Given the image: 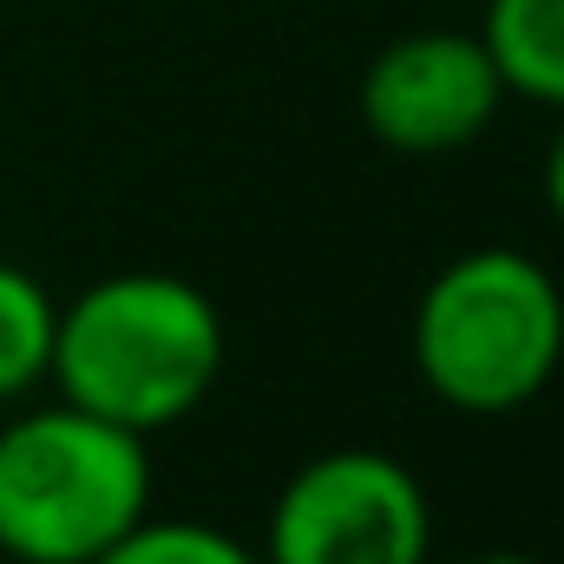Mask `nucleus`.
I'll list each match as a JSON object with an SVG mask.
<instances>
[{
  "mask_svg": "<svg viewBox=\"0 0 564 564\" xmlns=\"http://www.w3.org/2000/svg\"><path fill=\"white\" fill-rule=\"evenodd\" d=\"M230 361L224 308L184 276L126 270L86 282L53 328L46 381L59 401L132 433H158L197 414Z\"/></svg>",
  "mask_w": 564,
  "mask_h": 564,
  "instance_id": "nucleus-1",
  "label": "nucleus"
},
{
  "mask_svg": "<svg viewBox=\"0 0 564 564\" xmlns=\"http://www.w3.org/2000/svg\"><path fill=\"white\" fill-rule=\"evenodd\" d=\"M414 375L459 414L532 408L564 361V295L525 250H466L414 302Z\"/></svg>",
  "mask_w": 564,
  "mask_h": 564,
  "instance_id": "nucleus-2",
  "label": "nucleus"
},
{
  "mask_svg": "<svg viewBox=\"0 0 564 564\" xmlns=\"http://www.w3.org/2000/svg\"><path fill=\"white\" fill-rule=\"evenodd\" d=\"M151 512L144 433L73 401L0 426V558L93 564Z\"/></svg>",
  "mask_w": 564,
  "mask_h": 564,
  "instance_id": "nucleus-3",
  "label": "nucleus"
},
{
  "mask_svg": "<svg viewBox=\"0 0 564 564\" xmlns=\"http://www.w3.org/2000/svg\"><path fill=\"white\" fill-rule=\"evenodd\" d=\"M426 486L375 446H335L308 459L270 506L263 564H426Z\"/></svg>",
  "mask_w": 564,
  "mask_h": 564,
  "instance_id": "nucleus-4",
  "label": "nucleus"
},
{
  "mask_svg": "<svg viewBox=\"0 0 564 564\" xmlns=\"http://www.w3.org/2000/svg\"><path fill=\"white\" fill-rule=\"evenodd\" d=\"M499 99H506V86L492 73L486 40L446 33V26L388 40L368 59L361 93H355L368 139H381L388 151H408V158H440V151L473 144L499 119Z\"/></svg>",
  "mask_w": 564,
  "mask_h": 564,
  "instance_id": "nucleus-5",
  "label": "nucleus"
},
{
  "mask_svg": "<svg viewBox=\"0 0 564 564\" xmlns=\"http://www.w3.org/2000/svg\"><path fill=\"white\" fill-rule=\"evenodd\" d=\"M479 40L506 93L564 112V0H486Z\"/></svg>",
  "mask_w": 564,
  "mask_h": 564,
  "instance_id": "nucleus-6",
  "label": "nucleus"
},
{
  "mask_svg": "<svg viewBox=\"0 0 564 564\" xmlns=\"http://www.w3.org/2000/svg\"><path fill=\"white\" fill-rule=\"evenodd\" d=\"M53 328H59L53 295L26 270L0 263V401H13L33 381H46V368H53Z\"/></svg>",
  "mask_w": 564,
  "mask_h": 564,
  "instance_id": "nucleus-7",
  "label": "nucleus"
},
{
  "mask_svg": "<svg viewBox=\"0 0 564 564\" xmlns=\"http://www.w3.org/2000/svg\"><path fill=\"white\" fill-rule=\"evenodd\" d=\"M93 564H263L250 545H237L230 532L204 525V519H151L144 512L139 525L106 545Z\"/></svg>",
  "mask_w": 564,
  "mask_h": 564,
  "instance_id": "nucleus-8",
  "label": "nucleus"
},
{
  "mask_svg": "<svg viewBox=\"0 0 564 564\" xmlns=\"http://www.w3.org/2000/svg\"><path fill=\"white\" fill-rule=\"evenodd\" d=\"M545 204L564 224V126H558V139H552V151H545Z\"/></svg>",
  "mask_w": 564,
  "mask_h": 564,
  "instance_id": "nucleus-9",
  "label": "nucleus"
},
{
  "mask_svg": "<svg viewBox=\"0 0 564 564\" xmlns=\"http://www.w3.org/2000/svg\"><path fill=\"white\" fill-rule=\"evenodd\" d=\"M466 564H545V558H532V552H479V558H466Z\"/></svg>",
  "mask_w": 564,
  "mask_h": 564,
  "instance_id": "nucleus-10",
  "label": "nucleus"
}]
</instances>
